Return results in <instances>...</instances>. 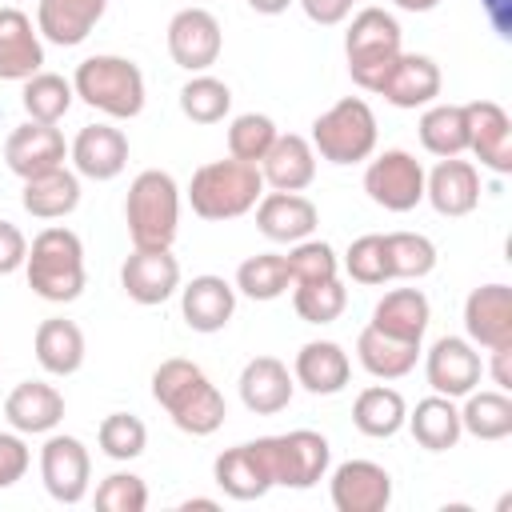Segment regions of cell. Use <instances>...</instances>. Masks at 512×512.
Here are the masks:
<instances>
[{
    "label": "cell",
    "mask_w": 512,
    "mask_h": 512,
    "mask_svg": "<svg viewBox=\"0 0 512 512\" xmlns=\"http://www.w3.org/2000/svg\"><path fill=\"white\" fill-rule=\"evenodd\" d=\"M404 420H408L404 396H400L396 388H384V384L364 388V392L356 396V404H352V424H356L364 436H372V440L396 436V432L404 428Z\"/></svg>",
    "instance_id": "836d02e7"
},
{
    "label": "cell",
    "mask_w": 512,
    "mask_h": 512,
    "mask_svg": "<svg viewBox=\"0 0 512 512\" xmlns=\"http://www.w3.org/2000/svg\"><path fill=\"white\" fill-rule=\"evenodd\" d=\"M292 388H296V380L288 376L284 360H276V356H252L240 368V400L256 416L284 412L288 400H292Z\"/></svg>",
    "instance_id": "603a6c76"
},
{
    "label": "cell",
    "mask_w": 512,
    "mask_h": 512,
    "mask_svg": "<svg viewBox=\"0 0 512 512\" xmlns=\"http://www.w3.org/2000/svg\"><path fill=\"white\" fill-rule=\"evenodd\" d=\"M260 196H264L260 168L244 164L236 156L200 164L188 184V204L200 220H236V216L252 212Z\"/></svg>",
    "instance_id": "7a4b0ae2"
},
{
    "label": "cell",
    "mask_w": 512,
    "mask_h": 512,
    "mask_svg": "<svg viewBox=\"0 0 512 512\" xmlns=\"http://www.w3.org/2000/svg\"><path fill=\"white\" fill-rule=\"evenodd\" d=\"M396 8H404V12H432L440 0H392Z\"/></svg>",
    "instance_id": "11a10c76"
},
{
    "label": "cell",
    "mask_w": 512,
    "mask_h": 512,
    "mask_svg": "<svg viewBox=\"0 0 512 512\" xmlns=\"http://www.w3.org/2000/svg\"><path fill=\"white\" fill-rule=\"evenodd\" d=\"M68 156L76 164V176L112 180L128 164V136L120 128H112V124H88V128L76 132Z\"/></svg>",
    "instance_id": "ffe728a7"
},
{
    "label": "cell",
    "mask_w": 512,
    "mask_h": 512,
    "mask_svg": "<svg viewBox=\"0 0 512 512\" xmlns=\"http://www.w3.org/2000/svg\"><path fill=\"white\" fill-rule=\"evenodd\" d=\"M364 192L388 212H412L424 200V168L412 152L388 148L364 168Z\"/></svg>",
    "instance_id": "9c48e42d"
},
{
    "label": "cell",
    "mask_w": 512,
    "mask_h": 512,
    "mask_svg": "<svg viewBox=\"0 0 512 512\" xmlns=\"http://www.w3.org/2000/svg\"><path fill=\"white\" fill-rule=\"evenodd\" d=\"M348 376H352V360H348V352L336 340H308L296 352L292 380L300 388H308L312 396H336V392H344Z\"/></svg>",
    "instance_id": "d4e9b609"
},
{
    "label": "cell",
    "mask_w": 512,
    "mask_h": 512,
    "mask_svg": "<svg viewBox=\"0 0 512 512\" xmlns=\"http://www.w3.org/2000/svg\"><path fill=\"white\" fill-rule=\"evenodd\" d=\"M400 24L384 8H360L344 32V56H348V76L356 88L376 92L388 64L400 56Z\"/></svg>",
    "instance_id": "8992f818"
},
{
    "label": "cell",
    "mask_w": 512,
    "mask_h": 512,
    "mask_svg": "<svg viewBox=\"0 0 512 512\" xmlns=\"http://www.w3.org/2000/svg\"><path fill=\"white\" fill-rule=\"evenodd\" d=\"M180 508H184V512H192V508H208V512H212V508H216V500H204V496H196V500H184Z\"/></svg>",
    "instance_id": "9f6ffc18"
},
{
    "label": "cell",
    "mask_w": 512,
    "mask_h": 512,
    "mask_svg": "<svg viewBox=\"0 0 512 512\" xmlns=\"http://www.w3.org/2000/svg\"><path fill=\"white\" fill-rule=\"evenodd\" d=\"M348 304V292L336 276L328 280H312V284H296L292 292V308L304 324H332Z\"/></svg>",
    "instance_id": "b9f144b4"
},
{
    "label": "cell",
    "mask_w": 512,
    "mask_h": 512,
    "mask_svg": "<svg viewBox=\"0 0 512 512\" xmlns=\"http://www.w3.org/2000/svg\"><path fill=\"white\" fill-rule=\"evenodd\" d=\"M4 416H8V424L16 432L40 436V432H52L64 420V396L44 380H24V384H16L8 392Z\"/></svg>",
    "instance_id": "4316f807"
},
{
    "label": "cell",
    "mask_w": 512,
    "mask_h": 512,
    "mask_svg": "<svg viewBox=\"0 0 512 512\" xmlns=\"http://www.w3.org/2000/svg\"><path fill=\"white\" fill-rule=\"evenodd\" d=\"M32 348H36L40 368L52 372V376H72V372H80V364H84V332H80L72 320H64V316L40 320Z\"/></svg>",
    "instance_id": "d6a6232c"
},
{
    "label": "cell",
    "mask_w": 512,
    "mask_h": 512,
    "mask_svg": "<svg viewBox=\"0 0 512 512\" xmlns=\"http://www.w3.org/2000/svg\"><path fill=\"white\" fill-rule=\"evenodd\" d=\"M480 352L472 348V340L464 336H440L432 348H428V360H424V376L432 384V392L456 400V396H468L476 384H480Z\"/></svg>",
    "instance_id": "5bb4252c"
},
{
    "label": "cell",
    "mask_w": 512,
    "mask_h": 512,
    "mask_svg": "<svg viewBox=\"0 0 512 512\" xmlns=\"http://www.w3.org/2000/svg\"><path fill=\"white\" fill-rule=\"evenodd\" d=\"M120 284L128 300L152 308V304H164L180 288V264L172 248H136L120 268Z\"/></svg>",
    "instance_id": "9a60e30c"
},
{
    "label": "cell",
    "mask_w": 512,
    "mask_h": 512,
    "mask_svg": "<svg viewBox=\"0 0 512 512\" xmlns=\"http://www.w3.org/2000/svg\"><path fill=\"white\" fill-rule=\"evenodd\" d=\"M128 236L136 248H172L176 224H180V188L168 172L144 168L124 200Z\"/></svg>",
    "instance_id": "5b68a950"
},
{
    "label": "cell",
    "mask_w": 512,
    "mask_h": 512,
    "mask_svg": "<svg viewBox=\"0 0 512 512\" xmlns=\"http://www.w3.org/2000/svg\"><path fill=\"white\" fill-rule=\"evenodd\" d=\"M20 204L36 220H60V216L76 212V204H80V176L68 172L64 164L52 168V172H40V176L24 180Z\"/></svg>",
    "instance_id": "f546056e"
},
{
    "label": "cell",
    "mask_w": 512,
    "mask_h": 512,
    "mask_svg": "<svg viewBox=\"0 0 512 512\" xmlns=\"http://www.w3.org/2000/svg\"><path fill=\"white\" fill-rule=\"evenodd\" d=\"M40 476L56 504H80L92 476L88 448L76 436H48L40 448Z\"/></svg>",
    "instance_id": "8fae6325"
},
{
    "label": "cell",
    "mask_w": 512,
    "mask_h": 512,
    "mask_svg": "<svg viewBox=\"0 0 512 512\" xmlns=\"http://www.w3.org/2000/svg\"><path fill=\"white\" fill-rule=\"evenodd\" d=\"M108 0H40L36 4V32L60 48H76L100 24Z\"/></svg>",
    "instance_id": "484cf974"
},
{
    "label": "cell",
    "mask_w": 512,
    "mask_h": 512,
    "mask_svg": "<svg viewBox=\"0 0 512 512\" xmlns=\"http://www.w3.org/2000/svg\"><path fill=\"white\" fill-rule=\"evenodd\" d=\"M72 80H64V76H56V72H36V76H28L24 80V96H20V104H24V112H28V120H40V124H56V120H64V112L72 108Z\"/></svg>",
    "instance_id": "74e56055"
},
{
    "label": "cell",
    "mask_w": 512,
    "mask_h": 512,
    "mask_svg": "<svg viewBox=\"0 0 512 512\" xmlns=\"http://www.w3.org/2000/svg\"><path fill=\"white\" fill-rule=\"evenodd\" d=\"M424 196L440 216H468L480 204V172L460 156H444L424 176Z\"/></svg>",
    "instance_id": "44dd1931"
},
{
    "label": "cell",
    "mask_w": 512,
    "mask_h": 512,
    "mask_svg": "<svg viewBox=\"0 0 512 512\" xmlns=\"http://www.w3.org/2000/svg\"><path fill=\"white\" fill-rule=\"evenodd\" d=\"M68 156V144L60 136L56 124H40V120H28L20 128L8 132L4 140V164L20 176V180H32L40 172H52L60 168Z\"/></svg>",
    "instance_id": "4fadbf2b"
},
{
    "label": "cell",
    "mask_w": 512,
    "mask_h": 512,
    "mask_svg": "<svg viewBox=\"0 0 512 512\" xmlns=\"http://www.w3.org/2000/svg\"><path fill=\"white\" fill-rule=\"evenodd\" d=\"M24 272H28V288L40 296V300H52V304H72L80 292H84V244L72 228H44L36 232L32 248H28V260H24Z\"/></svg>",
    "instance_id": "3957f363"
},
{
    "label": "cell",
    "mask_w": 512,
    "mask_h": 512,
    "mask_svg": "<svg viewBox=\"0 0 512 512\" xmlns=\"http://www.w3.org/2000/svg\"><path fill=\"white\" fill-rule=\"evenodd\" d=\"M260 456L272 472V484H284V488H312L324 472H328V440L312 428H296V432H284V436H260Z\"/></svg>",
    "instance_id": "ba28073f"
},
{
    "label": "cell",
    "mask_w": 512,
    "mask_h": 512,
    "mask_svg": "<svg viewBox=\"0 0 512 512\" xmlns=\"http://www.w3.org/2000/svg\"><path fill=\"white\" fill-rule=\"evenodd\" d=\"M276 136H280V132H276L272 116H264V112H244V116H236V120L228 124V156H236V160H244V164H260V160L268 156V148H272Z\"/></svg>",
    "instance_id": "7bdbcfd3"
},
{
    "label": "cell",
    "mask_w": 512,
    "mask_h": 512,
    "mask_svg": "<svg viewBox=\"0 0 512 512\" xmlns=\"http://www.w3.org/2000/svg\"><path fill=\"white\" fill-rule=\"evenodd\" d=\"M460 428L476 440H504L512 436V400L508 392L492 388V392H468L464 408H460Z\"/></svg>",
    "instance_id": "d590c367"
},
{
    "label": "cell",
    "mask_w": 512,
    "mask_h": 512,
    "mask_svg": "<svg viewBox=\"0 0 512 512\" xmlns=\"http://www.w3.org/2000/svg\"><path fill=\"white\" fill-rule=\"evenodd\" d=\"M224 32L208 8H180L168 20V56L184 72H208L220 60Z\"/></svg>",
    "instance_id": "30bf717a"
},
{
    "label": "cell",
    "mask_w": 512,
    "mask_h": 512,
    "mask_svg": "<svg viewBox=\"0 0 512 512\" xmlns=\"http://www.w3.org/2000/svg\"><path fill=\"white\" fill-rule=\"evenodd\" d=\"M264 184H272L276 192H300L316 180V152L304 136L288 132V136H276L268 156L256 164Z\"/></svg>",
    "instance_id": "f1b7e54d"
},
{
    "label": "cell",
    "mask_w": 512,
    "mask_h": 512,
    "mask_svg": "<svg viewBox=\"0 0 512 512\" xmlns=\"http://www.w3.org/2000/svg\"><path fill=\"white\" fill-rule=\"evenodd\" d=\"M428 320H432V308H428V296L420 288H392L372 308V328H380L396 340H412V344L424 340Z\"/></svg>",
    "instance_id": "1f68e13d"
},
{
    "label": "cell",
    "mask_w": 512,
    "mask_h": 512,
    "mask_svg": "<svg viewBox=\"0 0 512 512\" xmlns=\"http://www.w3.org/2000/svg\"><path fill=\"white\" fill-rule=\"evenodd\" d=\"M344 268H348V276H352L356 284H384V280H392V276H388L384 236H380V232H368V236L352 240L348 252H344Z\"/></svg>",
    "instance_id": "bcb514c9"
},
{
    "label": "cell",
    "mask_w": 512,
    "mask_h": 512,
    "mask_svg": "<svg viewBox=\"0 0 512 512\" xmlns=\"http://www.w3.org/2000/svg\"><path fill=\"white\" fill-rule=\"evenodd\" d=\"M336 512H384L392 504V476L372 460H344L332 472Z\"/></svg>",
    "instance_id": "e0dca14e"
},
{
    "label": "cell",
    "mask_w": 512,
    "mask_h": 512,
    "mask_svg": "<svg viewBox=\"0 0 512 512\" xmlns=\"http://www.w3.org/2000/svg\"><path fill=\"white\" fill-rule=\"evenodd\" d=\"M28 464H32L28 444L16 432H0V488H12L16 480H24Z\"/></svg>",
    "instance_id": "c3c4849f"
},
{
    "label": "cell",
    "mask_w": 512,
    "mask_h": 512,
    "mask_svg": "<svg viewBox=\"0 0 512 512\" xmlns=\"http://www.w3.org/2000/svg\"><path fill=\"white\" fill-rule=\"evenodd\" d=\"M492 380H496V388H500V392H508V388H512V344L492 348Z\"/></svg>",
    "instance_id": "f5cc1de1"
},
{
    "label": "cell",
    "mask_w": 512,
    "mask_h": 512,
    "mask_svg": "<svg viewBox=\"0 0 512 512\" xmlns=\"http://www.w3.org/2000/svg\"><path fill=\"white\" fill-rule=\"evenodd\" d=\"M408 428H412V436H416V444L420 448H428V452H448V448H456V440H460V408L448 400V396H424L420 404H416V412L404 420Z\"/></svg>",
    "instance_id": "e575fe53"
},
{
    "label": "cell",
    "mask_w": 512,
    "mask_h": 512,
    "mask_svg": "<svg viewBox=\"0 0 512 512\" xmlns=\"http://www.w3.org/2000/svg\"><path fill=\"white\" fill-rule=\"evenodd\" d=\"M420 144L432 156H460L468 152V120H464V104H432L420 116Z\"/></svg>",
    "instance_id": "8d00e7d4"
},
{
    "label": "cell",
    "mask_w": 512,
    "mask_h": 512,
    "mask_svg": "<svg viewBox=\"0 0 512 512\" xmlns=\"http://www.w3.org/2000/svg\"><path fill=\"white\" fill-rule=\"evenodd\" d=\"M24 260H28V240H24V232H20L12 220H0V276L24 268Z\"/></svg>",
    "instance_id": "681fc988"
},
{
    "label": "cell",
    "mask_w": 512,
    "mask_h": 512,
    "mask_svg": "<svg viewBox=\"0 0 512 512\" xmlns=\"http://www.w3.org/2000/svg\"><path fill=\"white\" fill-rule=\"evenodd\" d=\"M232 108V88L216 76H192L184 88H180V112L192 120V124H216L224 120Z\"/></svg>",
    "instance_id": "60d3db41"
},
{
    "label": "cell",
    "mask_w": 512,
    "mask_h": 512,
    "mask_svg": "<svg viewBox=\"0 0 512 512\" xmlns=\"http://www.w3.org/2000/svg\"><path fill=\"white\" fill-rule=\"evenodd\" d=\"M288 284H292L288 260L276 256V252L248 256V260L236 268V288H240L248 300H276V296L288 292Z\"/></svg>",
    "instance_id": "ab89813d"
},
{
    "label": "cell",
    "mask_w": 512,
    "mask_h": 512,
    "mask_svg": "<svg viewBox=\"0 0 512 512\" xmlns=\"http://www.w3.org/2000/svg\"><path fill=\"white\" fill-rule=\"evenodd\" d=\"M96 508L100 512H144L148 508V484L132 472H112L96 488Z\"/></svg>",
    "instance_id": "7dc6e473"
},
{
    "label": "cell",
    "mask_w": 512,
    "mask_h": 512,
    "mask_svg": "<svg viewBox=\"0 0 512 512\" xmlns=\"http://www.w3.org/2000/svg\"><path fill=\"white\" fill-rule=\"evenodd\" d=\"M316 224H320V212L300 192H264L256 200V228L276 244L308 240L316 232Z\"/></svg>",
    "instance_id": "d6986e66"
},
{
    "label": "cell",
    "mask_w": 512,
    "mask_h": 512,
    "mask_svg": "<svg viewBox=\"0 0 512 512\" xmlns=\"http://www.w3.org/2000/svg\"><path fill=\"white\" fill-rule=\"evenodd\" d=\"M312 152L328 164H360L376 152V112L360 96L336 100L312 120Z\"/></svg>",
    "instance_id": "52a82bcc"
},
{
    "label": "cell",
    "mask_w": 512,
    "mask_h": 512,
    "mask_svg": "<svg viewBox=\"0 0 512 512\" xmlns=\"http://www.w3.org/2000/svg\"><path fill=\"white\" fill-rule=\"evenodd\" d=\"M440 84H444V80H440V68H436L432 56L400 52V56L388 64V72H384L376 96H384L392 108H424V104H432V100L440 96Z\"/></svg>",
    "instance_id": "ac0fdd59"
},
{
    "label": "cell",
    "mask_w": 512,
    "mask_h": 512,
    "mask_svg": "<svg viewBox=\"0 0 512 512\" xmlns=\"http://www.w3.org/2000/svg\"><path fill=\"white\" fill-rule=\"evenodd\" d=\"M96 440H100V452L104 456H112V460H136L144 452V444H148V428L132 412H108L100 420Z\"/></svg>",
    "instance_id": "ee69618b"
},
{
    "label": "cell",
    "mask_w": 512,
    "mask_h": 512,
    "mask_svg": "<svg viewBox=\"0 0 512 512\" xmlns=\"http://www.w3.org/2000/svg\"><path fill=\"white\" fill-rule=\"evenodd\" d=\"M72 92L112 120H132L144 108V72L128 56H88L76 64Z\"/></svg>",
    "instance_id": "277c9868"
},
{
    "label": "cell",
    "mask_w": 512,
    "mask_h": 512,
    "mask_svg": "<svg viewBox=\"0 0 512 512\" xmlns=\"http://www.w3.org/2000/svg\"><path fill=\"white\" fill-rule=\"evenodd\" d=\"M152 400H156V404L172 416V424H176L180 432H188V436H212V432L224 424V416H228L220 388L204 376L200 364L180 360V356L164 360V364L152 372Z\"/></svg>",
    "instance_id": "6da1fadb"
},
{
    "label": "cell",
    "mask_w": 512,
    "mask_h": 512,
    "mask_svg": "<svg viewBox=\"0 0 512 512\" xmlns=\"http://www.w3.org/2000/svg\"><path fill=\"white\" fill-rule=\"evenodd\" d=\"M180 312L192 332H220L236 312V288L224 276H192L180 288Z\"/></svg>",
    "instance_id": "7402d4cb"
},
{
    "label": "cell",
    "mask_w": 512,
    "mask_h": 512,
    "mask_svg": "<svg viewBox=\"0 0 512 512\" xmlns=\"http://www.w3.org/2000/svg\"><path fill=\"white\" fill-rule=\"evenodd\" d=\"M416 356H420V344L396 340V336H388V332H380L372 324L356 336V360L376 380H400V376H408L416 368Z\"/></svg>",
    "instance_id": "4dcf8cb0"
},
{
    "label": "cell",
    "mask_w": 512,
    "mask_h": 512,
    "mask_svg": "<svg viewBox=\"0 0 512 512\" xmlns=\"http://www.w3.org/2000/svg\"><path fill=\"white\" fill-rule=\"evenodd\" d=\"M468 120V152L492 168L496 176L512 172V120L496 100H472L464 104Z\"/></svg>",
    "instance_id": "7c38bea8"
},
{
    "label": "cell",
    "mask_w": 512,
    "mask_h": 512,
    "mask_svg": "<svg viewBox=\"0 0 512 512\" xmlns=\"http://www.w3.org/2000/svg\"><path fill=\"white\" fill-rule=\"evenodd\" d=\"M288 260V276H292V284H312V280H328V276H336V268H340V260H336V252H332V244H324V240H296L292 244V252L284 256Z\"/></svg>",
    "instance_id": "f6af8a7d"
},
{
    "label": "cell",
    "mask_w": 512,
    "mask_h": 512,
    "mask_svg": "<svg viewBox=\"0 0 512 512\" xmlns=\"http://www.w3.org/2000/svg\"><path fill=\"white\" fill-rule=\"evenodd\" d=\"M212 480L232 496V500H260L268 488H272V472L260 456V444L248 440V444H236V448H224L212 464Z\"/></svg>",
    "instance_id": "83f0119b"
},
{
    "label": "cell",
    "mask_w": 512,
    "mask_h": 512,
    "mask_svg": "<svg viewBox=\"0 0 512 512\" xmlns=\"http://www.w3.org/2000/svg\"><path fill=\"white\" fill-rule=\"evenodd\" d=\"M464 332L480 348L512 344V288L508 284H480L464 300Z\"/></svg>",
    "instance_id": "2e32d148"
},
{
    "label": "cell",
    "mask_w": 512,
    "mask_h": 512,
    "mask_svg": "<svg viewBox=\"0 0 512 512\" xmlns=\"http://www.w3.org/2000/svg\"><path fill=\"white\" fill-rule=\"evenodd\" d=\"M288 4H292V0H248V8L260 12V16H280Z\"/></svg>",
    "instance_id": "db71d44e"
},
{
    "label": "cell",
    "mask_w": 512,
    "mask_h": 512,
    "mask_svg": "<svg viewBox=\"0 0 512 512\" xmlns=\"http://www.w3.org/2000/svg\"><path fill=\"white\" fill-rule=\"evenodd\" d=\"M484 4V16H488V24H492V32L496 36H512V0H480Z\"/></svg>",
    "instance_id": "816d5d0a"
},
{
    "label": "cell",
    "mask_w": 512,
    "mask_h": 512,
    "mask_svg": "<svg viewBox=\"0 0 512 512\" xmlns=\"http://www.w3.org/2000/svg\"><path fill=\"white\" fill-rule=\"evenodd\" d=\"M384 252H388V276L392 280H420L436 268V244L420 232H388Z\"/></svg>",
    "instance_id": "f35d334b"
},
{
    "label": "cell",
    "mask_w": 512,
    "mask_h": 512,
    "mask_svg": "<svg viewBox=\"0 0 512 512\" xmlns=\"http://www.w3.org/2000/svg\"><path fill=\"white\" fill-rule=\"evenodd\" d=\"M44 68V44L20 8H0V80H28Z\"/></svg>",
    "instance_id": "cb8c5ba5"
},
{
    "label": "cell",
    "mask_w": 512,
    "mask_h": 512,
    "mask_svg": "<svg viewBox=\"0 0 512 512\" xmlns=\"http://www.w3.org/2000/svg\"><path fill=\"white\" fill-rule=\"evenodd\" d=\"M352 4L356 0H300V8H304V16L312 20V24H340L348 12H352Z\"/></svg>",
    "instance_id": "f907efd6"
}]
</instances>
